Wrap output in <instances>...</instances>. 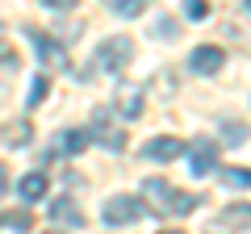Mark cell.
Returning a JSON list of instances; mask_svg holds the SVG:
<instances>
[{
    "label": "cell",
    "mask_w": 251,
    "mask_h": 234,
    "mask_svg": "<svg viewBox=\"0 0 251 234\" xmlns=\"http://www.w3.org/2000/svg\"><path fill=\"white\" fill-rule=\"evenodd\" d=\"M130 54H134V42L130 38H105L100 42V50H97V67L100 71H122L126 63H130Z\"/></svg>",
    "instance_id": "obj_1"
},
{
    "label": "cell",
    "mask_w": 251,
    "mask_h": 234,
    "mask_svg": "<svg viewBox=\"0 0 251 234\" xmlns=\"http://www.w3.org/2000/svg\"><path fill=\"white\" fill-rule=\"evenodd\" d=\"M143 217V201H134V197H113L105 205V222L109 226H130V222H138Z\"/></svg>",
    "instance_id": "obj_2"
},
{
    "label": "cell",
    "mask_w": 251,
    "mask_h": 234,
    "mask_svg": "<svg viewBox=\"0 0 251 234\" xmlns=\"http://www.w3.org/2000/svg\"><path fill=\"white\" fill-rule=\"evenodd\" d=\"M29 38H34V46H38V54H42V63H46V67H63V63H67V50H63V46L54 42L50 34H42V29H29Z\"/></svg>",
    "instance_id": "obj_3"
},
{
    "label": "cell",
    "mask_w": 251,
    "mask_h": 234,
    "mask_svg": "<svg viewBox=\"0 0 251 234\" xmlns=\"http://www.w3.org/2000/svg\"><path fill=\"white\" fill-rule=\"evenodd\" d=\"M222 63H226V50H222V46H197V50H193V71H201V75L222 71Z\"/></svg>",
    "instance_id": "obj_4"
},
{
    "label": "cell",
    "mask_w": 251,
    "mask_h": 234,
    "mask_svg": "<svg viewBox=\"0 0 251 234\" xmlns=\"http://www.w3.org/2000/svg\"><path fill=\"white\" fill-rule=\"evenodd\" d=\"M214 167H218V142L201 138V142L193 146V176H209Z\"/></svg>",
    "instance_id": "obj_5"
},
{
    "label": "cell",
    "mask_w": 251,
    "mask_h": 234,
    "mask_svg": "<svg viewBox=\"0 0 251 234\" xmlns=\"http://www.w3.org/2000/svg\"><path fill=\"white\" fill-rule=\"evenodd\" d=\"M113 105H117V113H122V117H138V113H143V88L122 84V88H117V96H113Z\"/></svg>",
    "instance_id": "obj_6"
},
{
    "label": "cell",
    "mask_w": 251,
    "mask_h": 234,
    "mask_svg": "<svg viewBox=\"0 0 251 234\" xmlns=\"http://www.w3.org/2000/svg\"><path fill=\"white\" fill-rule=\"evenodd\" d=\"M0 138H4L9 146H25L29 138H34V126H29L25 117H17V121H4V126H0Z\"/></svg>",
    "instance_id": "obj_7"
},
{
    "label": "cell",
    "mask_w": 251,
    "mask_h": 234,
    "mask_svg": "<svg viewBox=\"0 0 251 234\" xmlns=\"http://www.w3.org/2000/svg\"><path fill=\"white\" fill-rule=\"evenodd\" d=\"M50 217H54V222H63V226H75V230L84 226V213L75 209V201H67V197H59L50 205Z\"/></svg>",
    "instance_id": "obj_8"
},
{
    "label": "cell",
    "mask_w": 251,
    "mask_h": 234,
    "mask_svg": "<svg viewBox=\"0 0 251 234\" xmlns=\"http://www.w3.org/2000/svg\"><path fill=\"white\" fill-rule=\"evenodd\" d=\"M143 192H147V201H155V213H163V209H168V197H172V184L168 180H159V176H151V180L143 184Z\"/></svg>",
    "instance_id": "obj_9"
},
{
    "label": "cell",
    "mask_w": 251,
    "mask_h": 234,
    "mask_svg": "<svg viewBox=\"0 0 251 234\" xmlns=\"http://www.w3.org/2000/svg\"><path fill=\"white\" fill-rule=\"evenodd\" d=\"M147 155L151 159H176V155H184V142L180 138H155V142H147Z\"/></svg>",
    "instance_id": "obj_10"
},
{
    "label": "cell",
    "mask_w": 251,
    "mask_h": 234,
    "mask_svg": "<svg viewBox=\"0 0 251 234\" xmlns=\"http://www.w3.org/2000/svg\"><path fill=\"white\" fill-rule=\"evenodd\" d=\"M197 205H201V201L193 197V192H176V188H172V197H168V209H163V213L188 217V213H193V209H197Z\"/></svg>",
    "instance_id": "obj_11"
},
{
    "label": "cell",
    "mask_w": 251,
    "mask_h": 234,
    "mask_svg": "<svg viewBox=\"0 0 251 234\" xmlns=\"http://www.w3.org/2000/svg\"><path fill=\"white\" fill-rule=\"evenodd\" d=\"M105 121H109V113L100 109V113H97V134H100V142L113 146V151H122V146H126V134H122V130H113V126H105Z\"/></svg>",
    "instance_id": "obj_12"
},
{
    "label": "cell",
    "mask_w": 251,
    "mask_h": 234,
    "mask_svg": "<svg viewBox=\"0 0 251 234\" xmlns=\"http://www.w3.org/2000/svg\"><path fill=\"white\" fill-rule=\"evenodd\" d=\"M21 197L25 201H42L46 197V176L42 171H29L25 180H21Z\"/></svg>",
    "instance_id": "obj_13"
},
{
    "label": "cell",
    "mask_w": 251,
    "mask_h": 234,
    "mask_svg": "<svg viewBox=\"0 0 251 234\" xmlns=\"http://www.w3.org/2000/svg\"><path fill=\"white\" fill-rule=\"evenodd\" d=\"M84 146H88V134H84V130H67V134H63V151L67 155H80Z\"/></svg>",
    "instance_id": "obj_14"
},
{
    "label": "cell",
    "mask_w": 251,
    "mask_h": 234,
    "mask_svg": "<svg viewBox=\"0 0 251 234\" xmlns=\"http://www.w3.org/2000/svg\"><path fill=\"white\" fill-rule=\"evenodd\" d=\"M0 226H9V230H29L34 217H29V213H4V217H0Z\"/></svg>",
    "instance_id": "obj_15"
},
{
    "label": "cell",
    "mask_w": 251,
    "mask_h": 234,
    "mask_svg": "<svg viewBox=\"0 0 251 234\" xmlns=\"http://www.w3.org/2000/svg\"><path fill=\"white\" fill-rule=\"evenodd\" d=\"M113 13L117 17H138L143 13V0H113Z\"/></svg>",
    "instance_id": "obj_16"
},
{
    "label": "cell",
    "mask_w": 251,
    "mask_h": 234,
    "mask_svg": "<svg viewBox=\"0 0 251 234\" xmlns=\"http://www.w3.org/2000/svg\"><path fill=\"white\" fill-rule=\"evenodd\" d=\"M226 142H247V121H226Z\"/></svg>",
    "instance_id": "obj_17"
},
{
    "label": "cell",
    "mask_w": 251,
    "mask_h": 234,
    "mask_svg": "<svg viewBox=\"0 0 251 234\" xmlns=\"http://www.w3.org/2000/svg\"><path fill=\"white\" fill-rule=\"evenodd\" d=\"M222 180L230 184V188H247V167H230V171H222Z\"/></svg>",
    "instance_id": "obj_18"
},
{
    "label": "cell",
    "mask_w": 251,
    "mask_h": 234,
    "mask_svg": "<svg viewBox=\"0 0 251 234\" xmlns=\"http://www.w3.org/2000/svg\"><path fill=\"white\" fill-rule=\"evenodd\" d=\"M155 34H159V38H168V42H172V38L180 34V25H176L172 17H159V21H155Z\"/></svg>",
    "instance_id": "obj_19"
},
{
    "label": "cell",
    "mask_w": 251,
    "mask_h": 234,
    "mask_svg": "<svg viewBox=\"0 0 251 234\" xmlns=\"http://www.w3.org/2000/svg\"><path fill=\"white\" fill-rule=\"evenodd\" d=\"M184 13H188L193 21H205V17H209V4H205V0H188V9H184Z\"/></svg>",
    "instance_id": "obj_20"
},
{
    "label": "cell",
    "mask_w": 251,
    "mask_h": 234,
    "mask_svg": "<svg viewBox=\"0 0 251 234\" xmlns=\"http://www.w3.org/2000/svg\"><path fill=\"white\" fill-rule=\"evenodd\" d=\"M42 96H46V80H34L29 84V105H38Z\"/></svg>",
    "instance_id": "obj_21"
},
{
    "label": "cell",
    "mask_w": 251,
    "mask_h": 234,
    "mask_svg": "<svg viewBox=\"0 0 251 234\" xmlns=\"http://www.w3.org/2000/svg\"><path fill=\"white\" fill-rule=\"evenodd\" d=\"M226 222H239V226H243V222H247V205H239V209H230V213H226Z\"/></svg>",
    "instance_id": "obj_22"
},
{
    "label": "cell",
    "mask_w": 251,
    "mask_h": 234,
    "mask_svg": "<svg viewBox=\"0 0 251 234\" xmlns=\"http://www.w3.org/2000/svg\"><path fill=\"white\" fill-rule=\"evenodd\" d=\"M0 63H9V67H13V63H17V54H13L9 46H0Z\"/></svg>",
    "instance_id": "obj_23"
},
{
    "label": "cell",
    "mask_w": 251,
    "mask_h": 234,
    "mask_svg": "<svg viewBox=\"0 0 251 234\" xmlns=\"http://www.w3.org/2000/svg\"><path fill=\"white\" fill-rule=\"evenodd\" d=\"M9 192V167H0V197Z\"/></svg>",
    "instance_id": "obj_24"
},
{
    "label": "cell",
    "mask_w": 251,
    "mask_h": 234,
    "mask_svg": "<svg viewBox=\"0 0 251 234\" xmlns=\"http://www.w3.org/2000/svg\"><path fill=\"white\" fill-rule=\"evenodd\" d=\"M46 234H63V230H46Z\"/></svg>",
    "instance_id": "obj_25"
},
{
    "label": "cell",
    "mask_w": 251,
    "mask_h": 234,
    "mask_svg": "<svg viewBox=\"0 0 251 234\" xmlns=\"http://www.w3.org/2000/svg\"><path fill=\"white\" fill-rule=\"evenodd\" d=\"M163 234H180V230H163Z\"/></svg>",
    "instance_id": "obj_26"
}]
</instances>
